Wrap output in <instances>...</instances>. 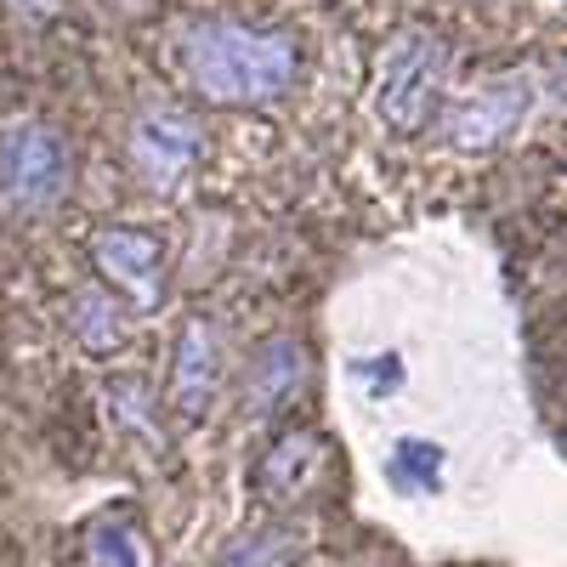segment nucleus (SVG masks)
Returning a JSON list of instances; mask_svg holds the SVG:
<instances>
[{
	"label": "nucleus",
	"instance_id": "1",
	"mask_svg": "<svg viewBox=\"0 0 567 567\" xmlns=\"http://www.w3.org/2000/svg\"><path fill=\"white\" fill-rule=\"evenodd\" d=\"M182 63L205 103L256 109L290 91L296 40L278 29H250V23H199V29H187Z\"/></svg>",
	"mask_w": 567,
	"mask_h": 567
},
{
	"label": "nucleus",
	"instance_id": "2",
	"mask_svg": "<svg viewBox=\"0 0 567 567\" xmlns=\"http://www.w3.org/2000/svg\"><path fill=\"white\" fill-rule=\"evenodd\" d=\"M74 182V148L58 125L18 120L0 136V199L18 210H52L63 205Z\"/></svg>",
	"mask_w": 567,
	"mask_h": 567
},
{
	"label": "nucleus",
	"instance_id": "3",
	"mask_svg": "<svg viewBox=\"0 0 567 567\" xmlns=\"http://www.w3.org/2000/svg\"><path fill=\"white\" fill-rule=\"evenodd\" d=\"M443 74H449V58L432 34H409L398 52L386 58V74H381V91H374V109L392 131H420L432 120L437 97H443Z\"/></svg>",
	"mask_w": 567,
	"mask_h": 567
},
{
	"label": "nucleus",
	"instance_id": "4",
	"mask_svg": "<svg viewBox=\"0 0 567 567\" xmlns=\"http://www.w3.org/2000/svg\"><path fill=\"white\" fill-rule=\"evenodd\" d=\"M205 154V131L199 120L176 109V103H148L136 109L131 120V159L142 171V182L159 187V194H171V187H182V176L199 165Z\"/></svg>",
	"mask_w": 567,
	"mask_h": 567
},
{
	"label": "nucleus",
	"instance_id": "5",
	"mask_svg": "<svg viewBox=\"0 0 567 567\" xmlns=\"http://www.w3.org/2000/svg\"><path fill=\"white\" fill-rule=\"evenodd\" d=\"M221 392V336L210 318H187L182 323V341H176V358H171V414L176 420H205L210 403Z\"/></svg>",
	"mask_w": 567,
	"mask_h": 567
},
{
	"label": "nucleus",
	"instance_id": "6",
	"mask_svg": "<svg viewBox=\"0 0 567 567\" xmlns=\"http://www.w3.org/2000/svg\"><path fill=\"white\" fill-rule=\"evenodd\" d=\"M91 256H97L103 278H114L142 312H154L165 301V245L154 239V233L103 227L97 239H91Z\"/></svg>",
	"mask_w": 567,
	"mask_h": 567
},
{
	"label": "nucleus",
	"instance_id": "7",
	"mask_svg": "<svg viewBox=\"0 0 567 567\" xmlns=\"http://www.w3.org/2000/svg\"><path fill=\"white\" fill-rule=\"evenodd\" d=\"M523 120H528V80H494L449 114V142L465 154H488L523 131Z\"/></svg>",
	"mask_w": 567,
	"mask_h": 567
},
{
	"label": "nucleus",
	"instance_id": "8",
	"mask_svg": "<svg viewBox=\"0 0 567 567\" xmlns=\"http://www.w3.org/2000/svg\"><path fill=\"white\" fill-rule=\"evenodd\" d=\"M323 471H329V443L318 432H284L256 465V494L267 505H296L323 483Z\"/></svg>",
	"mask_w": 567,
	"mask_h": 567
},
{
	"label": "nucleus",
	"instance_id": "9",
	"mask_svg": "<svg viewBox=\"0 0 567 567\" xmlns=\"http://www.w3.org/2000/svg\"><path fill=\"white\" fill-rule=\"evenodd\" d=\"M301 381H307V358H301V347H296L290 336L261 341V347L250 352V369H245V403H250V414H272V409H284V403L301 392Z\"/></svg>",
	"mask_w": 567,
	"mask_h": 567
},
{
	"label": "nucleus",
	"instance_id": "10",
	"mask_svg": "<svg viewBox=\"0 0 567 567\" xmlns=\"http://www.w3.org/2000/svg\"><path fill=\"white\" fill-rule=\"evenodd\" d=\"M69 323H74V336L85 341V352H97V358L120 352V347H125V336H131L125 312H120V307H114V296H103V290H80V296H74V307H69Z\"/></svg>",
	"mask_w": 567,
	"mask_h": 567
},
{
	"label": "nucleus",
	"instance_id": "11",
	"mask_svg": "<svg viewBox=\"0 0 567 567\" xmlns=\"http://www.w3.org/2000/svg\"><path fill=\"white\" fill-rule=\"evenodd\" d=\"M386 477L409 494H437L443 488V449L420 443V437H398V449L386 460Z\"/></svg>",
	"mask_w": 567,
	"mask_h": 567
},
{
	"label": "nucleus",
	"instance_id": "12",
	"mask_svg": "<svg viewBox=\"0 0 567 567\" xmlns=\"http://www.w3.org/2000/svg\"><path fill=\"white\" fill-rule=\"evenodd\" d=\"M307 550L301 528H261V534H245L221 556V567H290L296 556Z\"/></svg>",
	"mask_w": 567,
	"mask_h": 567
},
{
	"label": "nucleus",
	"instance_id": "13",
	"mask_svg": "<svg viewBox=\"0 0 567 567\" xmlns=\"http://www.w3.org/2000/svg\"><path fill=\"white\" fill-rule=\"evenodd\" d=\"M91 550H97V567H148V561H142V545L125 528H97Z\"/></svg>",
	"mask_w": 567,
	"mask_h": 567
}]
</instances>
